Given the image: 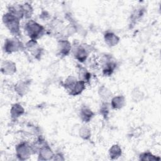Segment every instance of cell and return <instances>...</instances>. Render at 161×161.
Segmentation results:
<instances>
[{
  "instance_id": "5b68a950",
  "label": "cell",
  "mask_w": 161,
  "mask_h": 161,
  "mask_svg": "<svg viewBox=\"0 0 161 161\" xmlns=\"http://www.w3.org/2000/svg\"><path fill=\"white\" fill-rule=\"evenodd\" d=\"M99 60V65L102 68L103 75L105 76L111 75L117 67V64L113 57L105 55Z\"/></svg>"
},
{
  "instance_id": "9a60e30c",
  "label": "cell",
  "mask_w": 161,
  "mask_h": 161,
  "mask_svg": "<svg viewBox=\"0 0 161 161\" xmlns=\"http://www.w3.org/2000/svg\"><path fill=\"white\" fill-rule=\"evenodd\" d=\"M109 104L111 109L116 110L120 109L125 106L126 104V99L125 96L123 95L113 96L111 99V102Z\"/></svg>"
},
{
  "instance_id": "44dd1931",
  "label": "cell",
  "mask_w": 161,
  "mask_h": 161,
  "mask_svg": "<svg viewBox=\"0 0 161 161\" xmlns=\"http://www.w3.org/2000/svg\"><path fill=\"white\" fill-rule=\"evenodd\" d=\"M21 8L23 14V18L26 19H30L33 13V8L32 6L28 3L21 4Z\"/></svg>"
},
{
  "instance_id": "ffe728a7",
  "label": "cell",
  "mask_w": 161,
  "mask_h": 161,
  "mask_svg": "<svg viewBox=\"0 0 161 161\" xmlns=\"http://www.w3.org/2000/svg\"><path fill=\"white\" fill-rule=\"evenodd\" d=\"M98 94L103 101H108L113 97L112 92L105 86H101L99 87Z\"/></svg>"
},
{
  "instance_id": "7a4b0ae2",
  "label": "cell",
  "mask_w": 161,
  "mask_h": 161,
  "mask_svg": "<svg viewBox=\"0 0 161 161\" xmlns=\"http://www.w3.org/2000/svg\"><path fill=\"white\" fill-rule=\"evenodd\" d=\"M2 19L4 26L13 35V36L18 37L19 38L21 37L20 31V19L18 18L9 12H7L3 14Z\"/></svg>"
},
{
  "instance_id": "277c9868",
  "label": "cell",
  "mask_w": 161,
  "mask_h": 161,
  "mask_svg": "<svg viewBox=\"0 0 161 161\" xmlns=\"http://www.w3.org/2000/svg\"><path fill=\"white\" fill-rule=\"evenodd\" d=\"M25 46L18 37L13 36L5 40L3 45V50L7 53L17 52L19 50H23Z\"/></svg>"
},
{
  "instance_id": "cb8c5ba5",
  "label": "cell",
  "mask_w": 161,
  "mask_h": 161,
  "mask_svg": "<svg viewBox=\"0 0 161 161\" xmlns=\"http://www.w3.org/2000/svg\"><path fill=\"white\" fill-rule=\"evenodd\" d=\"M110 109H111L110 104L108 101H103L99 107V114L104 119H107L109 114Z\"/></svg>"
},
{
  "instance_id": "2e32d148",
  "label": "cell",
  "mask_w": 161,
  "mask_h": 161,
  "mask_svg": "<svg viewBox=\"0 0 161 161\" xmlns=\"http://www.w3.org/2000/svg\"><path fill=\"white\" fill-rule=\"evenodd\" d=\"M86 84L85 82L82 80H80L78 79L75 85L72 87V88L68 92L70 96H77L80 94L86 89Z\"/></svg>"
},
{
  "instance_id": "5bb4252c",
  "label": "cell",
  "mask_w": 161,
  "mask_h": 161,
  "mask_svg": "<svg viewBox=\"0 0 161 161\" xmlns=\"http://www.w3.org/2000/svg\"><path fill=\"white\" fill-rule=\"evenodd\" d=\"M104 40L107 45L112 47L118 44L120 38L114 33L110 31H107L104 34Z\"/></svg>"
},
{
  "instance_id": "603a6c76",
  "label": "cell",
  "mask_w": 161,
  "mask_h": 161,
  "mask_svg": "<svg viewBox=\"0 0 161 161\" xmlns=\"http://www.w3.org/2000/svg\"><path fill=\"white\" fill-rule=\"evenodd\" d=\"M132 100L135 103L142 101L145 96L143 92L139 87H135L131 93Z\"/></svg>"
},
{
  "instance_id": "9c48e42d",
  "label": "cell",
  "mask_w": 161,
  "mask_h": 161,
  "mask_svg": "<svg viewBox=\"0 0 161 161\" xmlns=\"http://www.w3.org/2000/svg\"><path fill=\"white\" fill-rule=\"evenodd\" d=\"M31 82V81L30 79L19 80L14 85V91L19 96L22 97L25 96L30 90Z\"/></svg>"
},
{
  "instance_id": "484cf974",
  "label": "cell",
  "mask_w": 161,
  "mask_h": 161,
  "mask_svg": "<svg viewBox=\"0 0 161 161\" xmlns=\"http://www.w3.org/2000/svg\"><path fill=\"white\" fill-rule=\"evenodd\" d=\"M139 159L143 161H146V160L150 161V160H159L160 158L153 155L150 152H144L140 153L139 156Z\"/></svg>"
},
{
  "instance_id": "3957f363",
  "label": "cell",
  "mask_w": 161,
  "mask_h": 161,
  "mask_svg": "<svg viewBox=\"0 0 161 161\" xmlns=\"http://www.w3.org/2000/svg\"><path fill=\"white\" fill-rule=\"evenodd\" d=\"M93 49L90 45L86 43L75 44L72 46V52L74 58L80 63L85 62Z\"/></svg>"
},
{
  "instance_id": "52a82bcc",
  "label": "cell",
  "mask_w": 161,
  "mask_h": 161,
  "mask_svg": "<svg viewBox=\"0 0 161 161\" xmlns=\"http://www.w3.org/2000/svg\"><path fill=\"white\" fill-rule=\"evenodd\" d=\"M72 44L65 37L61 36L57 40V55L63 58L69 55L72 51Z\"/></svg>"
},
{
  "instance_id": "8992f818",
  "label": "cell",
  "mask_w": 161,
  "mask_h": 161,
  "mask_svg": "<svg viewBox=\"0 0 161 161\" xmlns=\"http://www.w3.org/2000/svg\"><path fill=\"white\" fill-rule=\"evenodd\" d=\"M16 156L20 160L28 159L33 153L31 144L27 142H21L18 143L15 148Z\"/></svg>"
},
{
  "instance_id": "4fadbf2b",
  "label": "cell",
  "mask_w": 161,
  "mask_h": 161,
  "mask_svg": "<svg viewBox=\"0 0 161 161\" xmlns=\"http://www.w3.org/2000/svg\"><path fill=\"white\" fill-rule=\"evenodd\" d=\"M25 110L23 106L19 103L13 104L10 109L11 119L13 121L18 120L22 115L25 114Z\"/></svg>"
},
{
  "instance_id": "e0dca14e",
  "label": "cell",
  "mask_w": 161,
  "mask_h": 161,
  "mask_svg": "<svg viewBox=\"0 0 161 161\" xmlns=\"http://www.w3.org/2000/svg\"><path fill=\"white\" fill-rule=\"evenodd\" d=\"M8 12H9V13L15 16L16 17L18 18L19 19H24L21 4H14L10 5L8 8Z\"/></svg>"
},
{
  "instance_id": "83f0119b",
  "label": "cell",
  "mask_w": 161,
  "mask_h": 161,
  "mask_svg": "<svg viewBox=\"0 0 161 161\" xmlns=\"http://www.w3.org/2000/svg\"><path fill=\"white\" fill-rule=\"evenodd\" d=\"M53 160H64L65 158H64V155H62V153H54Z\"/></svg>"
},
{
  "instance_id": "8fae6325",
  "label": "cell",
  "mask_w": 161,
  "mask_h": 161,
  "mask_svg": "<svg viewBox=\"0 0 161 161\" xmlns=\"http://www.w3.org/2000/svg\"><path fill=\"white\" fill-rule=\"evenodd\" d=\"M1 73L6 75H12L16 72V64L10 60H6L1 64Z\"/></svg>"
},
{
  "instance_id": "4316f807",
  "label": "cell",
  "mask_w": 161,
  "mask_h": 161,
  "mask_svg": "<svg viewBox=\"0 0 161 161\" xmlns=\"http://www.w3.org/2000/svg\"><path fill=\"white\" fill-rule=\"evenodd\" d=\"M143 13H144L143 9H142V8L136 9L135 11H133V13H132V14L131 16V22L135 23V21H137L138 19H139L143 15Z\"/></svg>"
},
{
  "instance_id": "7c38bea8",
  "label": "cell",
  "mask_w": 161,
  "mask_h": 161,
  "mask_svg": "<svg viewBox=\"0 0 161 161\" xmlns=\"http://www.w3.org/2000/svg\"><path fill=\"white\" fill-rule=\"evenodd\" d=\"M94 116V112L87 106H82L79 110V116L80 120L84 123H86L90 122Z\"/></svg>"
},
{
  "instance_id": "6da1fadb",
  "label": "cell",
  "mask_w": 161,
  "mask_h": 161,
  "mask_svg": "<svg viewBox=\"0 0 161 161\" xmlns=\"http://www.w3.org/2000/svg\"><path fill=\"white\" fill-rule=\"evenodd\" d=\"M24 30L26 35L35 40L41 38L46 33V29L43 26L32 19H29L25 23Z\"/></svg>"
},
{
  "instance_id": "7402d4cb",
  "label": "cell",
  "mask_w": 161,
  "mask_h": 161,
  "mask_svg": "<svg viewBox=\"0 0 161 161\" xmlns=\"http://www.w3.org/2000/svg\"><path fill=\"white\" fill-rule=\"evenodd\" d=\"M79 136L84 140H89L91 137V130L86 125L82 126L78 131Z\"/></svg>"
},
{
  "instance_id": "ba28073f",
  "label": "cell",
  "mask_w": 161,
  "mask_h": 161,
  "mask_svg": "<svg viewBox=\"0 0 161 161\" xmlns=\"http://www.w3.org/2000/svg\"><path fill=\"white\" fill-rule=\"evenodd\" d=\"M25 49L28 50L31 56L36 60H40L43 54V49L38 45L36 40L30 39L27 42L25 46Z\"/></svg>"
},
{
  "instance_id": "d6986e66",
  "label": "cell",
  "mask_w": 161,
  "mask_h": 161,
  "mask_svg": "<svg viewBox=\"0 0 161 161\" xmlns=\"http://www.w3.org/2000/svg\"><path fill=\"white\" fill-rule=\"evenodd\" d=\"M109 157L111 160H116L120 157L122 155V149L118 144L113 145L108 151Z\"/></svg>"
},
{
  "instance_id": "ac0fdd59",
  "label": "cell",
  "mask_w": 161,
  "mask_h": 161,
  "mask_svg": "<svg viewBox=\"0 0 161 161\" xmlns=\"http://www.w3.org/2000/svg\"><path fill=\"white\" fill-rule=\"evenodd\" d=\"M78 65L79 80L85 82L86 84L88 83L91 78V73L84 67L80 65Z\"/></svg>"
},
{
  "instance_id": "30bf717a",
  "label": "cell",
  "mask_w": 161,
  "mask_h": 161,
  "mask_svg": "<svg viewBox=\"0 0 161 161\" xmlns=\"http://www.w3.org/2000/svg\"><path fill=\"white\" fill-rule=\"evenodd\" d=\"M38 160H53L54 153L50 147L46 143L38 150Z\"/></svg>"
},
{
  "instance_id": "d4e9b609",
  "label": "cell",
  "mask_w": 161,
  "mask_h": 161,
  "mask_svg": "<svg viewBox=\"0 0 161 161\" xmlns=\"http://www.w3.org/2000/svg\"><path fill=\"white\" fill-rule=\"evenodd\" d=\"M78 79L74 75H69L64 80L63 86L65 89V90L69 92L72 87L75 85V84L77 82Z\"/></svg>"
}]
</instances>
